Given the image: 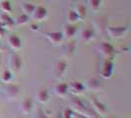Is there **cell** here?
<instances>
[{"label": "cell", "instance_id": "d6986e66", "mask_svg": "<svg viewBox=\"0 0 131 118\" xmlns=\"http://www.w3.org/2000/svg\"><path fill=\"white\" fill-rule=\"evenodd\" d=\"M0 24L4 27L5 29H10L11 27H13L15 25V21L11 17L10 14L7 13H2L0 14Z\"/></svg>", "mask_w": 131, "mask_h": 118}, {"label": "cell", "instance_id": "ab89813d", "mask_svg": "<svg viewBox=\"0 0 131 118\" xmlns=\"http://www.w3.org/2000/svg\"><path fill=\"white\" fill-rule=\"evenodd\" d=\"M0 82H1V81H0Z\"/></svg>", "mask_w": 131, "mask_h": 118}, {"label": "cell", "instance_id": "836d02e7", "mask_svg": "<svg viewBox=\"0 0 131 118\" xmlns=\"http://www.w3.org/2000/svg\"><path fill=\"white\" fill-rule=\"evenodd\" d=\"M105 118H115L114 116H112V115H110V116H106Z\"/></svg>", "mask_w": 131, "mask_h": 118}, {"label": "cell", "instance_id": "f546056e", "mask_svg": "<svg viewBox=\"0 0 131 118\" xmlns=\"http://www.w3.org/2000/svg\"><path fill=\"white\" fill-rule=\"evenodd\" d=\"M88 118H101V116L99 115V114H97L96 112H94L93 110H91V112L88 114V115H86Z\"/></svg>", "mask_w": 131, "mask_h": 118}, {"label": "cell", "instance_id": "d6a6232c", "mask_svg": "<svg viewBox=\"0 0 131 118\" xmlns=\"http://www.w3.org/2000/svg\"><path fill=\"white\" fill-rule=\"evenodd\" d=\"M5 32H6V29L0 24V39H1L3 36H5Z\"/></svg>", "mask_w": 131, "mask_h": 118}, {"label": "cell", "instance_id": "7402d4cb", "mask_svg": "<svg viewBox=\"0 0 131 118\" xmlns=\"http://www.w3.org/2000/svg\"><path fill=\"white\" fill-rule=\"evenodd\" d=\"M36 6L37 5H35L32 2H24L21 5V9H22V11H23L24 14H26L28 16H31L34 11H35Z\"/></svg>", "mask_w": 131, "mask_h": 118}, {"label": "cell", "instance_id": "30bf717a", "mask_svg": "<svg viewBox=\"0 0 131 118\" xmlns=\"http://www.w3.org/2000/svg\"><path fill=\"white\" fill-rule=\"evenodd\" d=\"M89 100H90V103H91L94 112H96L99 115H105L107 113V108L105 104H104L102 101H100L96 97H91Z\"/></svg>", "mask_w": 131, "mask_h": 118}, {"label": "cell", "instance_id": "2e32d148", "mask_svg": "<svg viewBox=\"0 0 131 118\" xmlns=\"http://www.w3.org/2000/svg\"><path fill=\"white\" fill-rule=\"evenodd\" d=\"M96 38V31L93 27H88L84 29L80 33V39L85 42H90Z\"/></svg>", "mask_w": 131, "mask_h": 118}, {"label": "cell", "instance_id": "e0dca14e", "mask_svg": "<svg viewBox=\"0 0 131 118\" xmlns=\"http://www.w3.org/2000/svg\"><path fill=\"white\" fill-rule=\"evenodd\" d=\"M53 92L59 98H65L68 93V83H58L53 87Z\"/></svg>", "mask_w": 131, "mask_h": 118}, {"label": "cell", "instance_id": "5bb4252c", "mask_svg": "<svg viewBox=\"0 0 131 118\" xmlns=\"http://www.w3.org/2000/svg\"><path fill=\"white\" fill-rule=\"evenodd\" d=\"M7 43L8 45L10 46L11 49H13L15 51H18L22 48L23 45V42H22V39L20 38L18 34H10L8 38H7Z\"/></svg>", "mask_w": 131, "mask_h": 118}, {"label": "cell", "instance_id": "3957f363", "mask_svg": "<svg viewBox=\"0 0 131 118\" xmlns=\"http://www.w3.org/2000/svg\"><path fill=\"white\" fill-rule=\"evenodd\" d=\"M105 31L113 39H120L124 38L129 32L128 26H106Z\"/></svg>", "mask_w": 131, "mask_h": 118}, {"label": "cell", "instance_id": "7a4b0ae2", "mask_svg": "<svg viewBox=\"0 0 131 118\" xmlns=\"http://www.w3.org/2000/svg\"><path fill=\"white\" fill-rule=\"evenodd\" d=\"M96 49L105 59H113L116 54L115 47L107 41H101L98 45L96 46Z\"/></svg>", "mask_w": 131, "mask_h": 118}, {"label": "cell", "instance_id": "9c48e42d", "mask_svg": "<svg viewBox=\"0 0 131 118\" xmlns=\"http://www.w3.org/2000/svg\"><path fill=\"white\" fill-rule=\"evenodd\" d=\"M83 84L85 86L86 91H89V92H101L103 90V84L97 78L87 79Z\"/></svg>", "mask_w": 131, "mask_h": 118}, {"label": "cell", "instance_id": "484cf974", "mask_svg": "<svg viewBox=\"0 0 131 118\" xmlns=\"http://www.w3.org/2000/svg\"><path fill=\"white\" fill-rule=\"evenodd\" d=\"M29 18H30V16H28V15H26V14L22 13L21 15H19L16 19L14 20V21H15V25H17V26H24V25L28 24Z\"/></svg>", "mask_w": 131, "mask_h": 118}, {"label": "cell", "instance_id": "4fadbf2b", "mask_svg": "<svg viewBox=\"0 0 131 118\" xmlns=\"http://www.w3.org/2000/svg\"><path fill=\"white\" fill-rule=\"evenodd\" d=\"M31 17L37 22H42V21L47 19L48 10L45 6H41V5L36 6V9L33 12V14L31 15Z\"/></svg>", "mask_w": 131, "mask_h": 118}, {"label": "cell", "instance_id": "cb8c5ba5", "mask_svg": "<svg viewBox=\"0 0 131 118\" xmlns=\"http://www.w3.org/2000/svg\"><path fill=\"white\" fill-rule=\"evenodd\" d=\"M0 10H1L3 13H7V14L11 13L12 10H13L11 1H10V0H4V1L0 2Z\"/></svg>", "mask_w": 131, "mask_h": 118}, {"label": "cell", "instance_id": "7c38bea8", "mask_svg": "<svg viewBox=\"0 0 131 118\" xmlns=\"http://www.w3.org/2000/svg\"><path fill=\"white\" fill-rule=\"evenodd\" d=\"M78 30L79 27L76 24H66V25H64L63 26V31H62L64 39L72 40L76 37V34L78 33Z\"/></svg>", "mask_w": 131, "mask_h": 118}, {"label": "cell", "instance_id": "8fae6325", "mask_svg": "<svg viewBox=\"0 0 131 118\" xmlns=\"http://www.w3.org/2000/svg\"><path fill=\"white\" fill-rule=\"evenodd\" d=\"M86 92L85 86L79 81H71L68 83V92L72 93L73 96H81Z\"/></svg>", "mask_w": 131, "mask_h": 118}, {"label": "cell", "instance_id": "44dd1931", "mask_svg": "<svg viewBox=\"0 0 131 118\" xmlns=\"http://www.w3.org/2000/svg\"><path fill=\"white\" fill-rule=\"evenodd\" d=\"M14 79V74L9 69L2 71V73L0 74V81L3 82L4 84H9V83H12Z\"/></svg>", "mask_w": 131, "mask_h": 118}, {"label": "cell", "instance_id": "f1b7e54d", "mask_svg": "<svg viewBox=\"0 0 131 118\" xmlns=\"http://www.w3.org/2000/svg\"><path fill=\"white\" fill-rule=\"evenodd\" d=\"M73 113H74V111L71 108H66L65 110L62 112L61 116H62V118H72Z\"/></svg>", "mask_w": 131, "mask_h": 118}, {"label": "cell", "instance_id": "603a6c76", "mask_svg": "<svg viewBox=\"0 0 131 118\" xmlns=\"http://www.w3.org/2000/svg\"><path fill=\"white\" fill-rule=\"evenodd\" d=\"M67 21H68V24H77L78 22L81 21V19H80V17L77 15V13L74 11V9H72V10H69L68 11Z\"/></svg>", "mask_w": 131, "mask_h": 118}, {"label": "cell", "instance_id": "e575fe53", "mask_svg": "<svg viewBox=\"0 0 131 118\" xmlns=\"http://www.w3.org/2000/svg\"><path fill=\"white\" fill-rule=\"evenodd\" d=\"M57 118H62V116H61V114H60V115H58V116H57Z\"/></svg>", "mask_w": 131, "mask_h": 118}, {"label": "cell", "instance_id": "6da1fadb", "mask_svg": "<svg viewBox=\"0 0 131 118\" xmlns=\"http://www.w3.org/2000/svg\"><path fill=\"white\" fill-rule=\"evenodd\" d=\"M1 93L8 101H14L21 96V86L13 83L5 84L1 90Z\"/></svg>", "mask_w": 131, "mask_h": 118}, {"label": "cell", "instance_id": "8992f818", "mask_svg": "<svg viewBox=\"0 0 131 118\" xmlns=\"http://www.w3.org/2000/svg\"><path fill=\"white\" fill-rule=\"evenodd\" d=\"M9 70L13 74L19 73L23 68V57L18 53H13L9 56L8 60Z\"/></svg>", "mask_w": 131, "mask_h": 118}, {"label": "cell", "instance_id": "ac0fdd59", "mask_svg": "<svg viewBox=\"0 0 131 118\" xmlns=\"http://www.w3.org/2000/svg\"><path fill=\"white\" fill-rule=\"evenodd\" d=\"M36 98L41 104L46 103L49 100V92H48V90L45 87L39 88L38 90V92H37V95H36Z\"/></svg>", "mask_w": 131, "mask_h": 118}, {"label": "cell", "instance_id": "4316f807", "mask_svg": "<svg viewBox=\"0 0 131 118\" xmlns=\"http://www.w3.org/2000/svg\"><path fill=\"white\" fill-rule=\"evenodd\" d=\"M74 11L77 13V15L80 17V19L81 20L86 17V8L83 6V5L77 4V5L75 6V8H74Z\"/></svg>", "mask_w": 131, "mask_h": 118}, {"label": "cell", "instance_id": "277c9868", "mask_svg": "<svg viewBox=\"0 0 131 118\" xmlns=\"http://www.w3.org/2000/svg\"><path fill=\"white\" fill-rule=\"evenodd\" d=\"M69 103H70V106H71L70 108H71L74 112H77V113H81V114H84V115H88V114L91 112V110H92V108H89V107L84 103V101H83L82 99H80L77 96H74V97H72V98H70Z\"/></svg>", "mask_w": 131, "mask_h": 118}, {"label": "cell", "instance_id": "1f68e13d", "mask_svg": "<svg viewBox=\"0 0 131 118\" xmlns=\"http://www.w3.org/2000/svg\"><path fill=\"white\" fill-rule=\"evenodd\" d=\"M30 30H31V31H34V32H38L39 30V26L37 25V24H32V25L30 26Z\"/></svg>", "mask_w": 131, "mask_h": 118}, {"label": "cell", "instance_id": "4dcf8cb0", "mask_svg": "<svg viewBox=\"0 0 131 118\" xmlns=\"http://www.w3.org/2000/svg\"><path fill=\"white\" fill-rule=\"evenodd\" d=\"M72 118H88L84 114H81V113H77V112H74L72 115Z\"/></svg>", "mask_w": 131, "mask_h": 118}, {"label": "cell", "instance_id": "83f0119b", "mask_svg": "<svg viewBox=\"0 0 131 118\" xmlns=\"http://www.w3.org/2000/svg\"><path fill=\"white\" fill-rule=\"evenodd\" d=\"M33 118H50V117L46 114L45 110H42L41 108H38L35 111V113H34Z\"/></svg>", "mask_w": 131, "mask_h": 118}, {"label": "cell", "instance_id": "8d00e7d4", "mask_svg": "<svg viewBox=\"0 0 131 118\" xmlns=\"http://www.w3.org/2000/svg\"><path fill=\"white\" fill-rule=\"evenodd\" d=\"M0 63H1V56H0Z\"/></svg>", "mask_w": 131, "mask_h": 118}, {"label": "cell", "instance_id": "f35d334b", "mask_svg": "<svg viewBox=\"0 0 131 118\" xmlns=\"http://www.w3.org/2000/svg\"><path fill=\"white\" fill-rule=\"evenodd\" d=\"M2 1H4V0H0V2H2Z\"/></svg>", "mask_w": 131, "mask_h": 118}, {"label": "cell", "instance_id": "ba28073f", "mask_svg": "<svg viewBox=\"0 0 131 118\" xmlns=\"http://www.w3.org/2000/svg\"><path fill=\"white\" fill-rule=\"evenodd\" d=\"M43 34L47 39V40L53 45H60L64 40V37H63L62 32H58V31H55V32H43Z\"/></svg>", "mask_w": 131, "mask_h": 118}, {"label": "cell", "instance_id": "5b68a950", "mask_svg": "<svg viewBox=\"0 0 131 118\" xmlns=\"http://www.w3.org/2000/svg\"><path fill=\"white\" fill-rule=\"evenodd\" d=\"M114 73L113 59H105L100 68V76L104 79H111Z\"/></svg>", "mask_w": 131, "mask_h": 118}, {"label": "cell", "instance_id": "52a82bcc", "mask_svg": "<svg viewBox=\"0 0 131 118\" xmlns=\"http://www.w3.org/2000/svg\"><path fill=\"white\" fill-rule=\"evenodd\" d=\"M67 68H68V61L65 59L58 60L57 62H55L52 69L53 78L55 80H61L64 77Z\"/></svg>", "mask_w": 131, "mask_h": 118}, {"label": "cell", "instance_id": "d590c367", "mask_svg": "<svg viewBox=\"0 0 131 118\" xmlns=\"http://www.w3.org/2000/svg\"><path fill=\"white\" fill-rule=\"evenodd\" d=\"M0 49H1V39H0Z\"/></svg>", "mask_w": 131, "mask_h": 118}, {"label": "cell", "instance_id": "9a60e30c", "mask_svg": "<svg viewBox=\"0 0 131 118\" xmlns=\"http://www.w3.org/2000/svg\"><path fill=\"white\" fill-rule=\"evenodd\" d=\"M33 106H34L33 99L31 98H29V97H27V98H24L22 99V101L20 103L19 109L24 115H27V114H29V113L32 112Z\"/></svg>", "mask_w": 131, "mask_h": 118}, {"label": "cell", "instance_id": "d4e9b609", "mask_svg": "<svg viewBox=\"0 0 131 118\" xmlns=\"http://www.w3.org/2000/svg\"><path fill=\"white\" fill-rule=\"evenodd\" d=\"M104 0H88V4L93 12H98Z\"/></svg>", "mask_w": 131, "mask_h": 118}, {"label": "cell", "instance_id": "74e56055", "mask_svg": "<svg viewBox=\"0 0 131 118\" xmlns=\"http://www.w3.org/2000/svg\"><path fill=\"white\" fill-rule=\"evenodd\" d=\"M0 115H1V108H0Z\"/></svg>", "mask_w": 131, "mask_h": 118}, {"label": "cell", "instance_id": "ffe728a7", "mask_svg": "<svg viewBox=\"0 0 131 118\" xmlns=\"http://www.w3.org/2000/svg\"><path fill=\"white\" fill-rule=\"evenodd\" d=\"M75 49H76V44L74 43V41L69 40L66 44L63 45V52H62V54H63V56L65 58H70L75 52Z\"/></svg>", "mask_w": 131, "mask_h": 118}]
</instances>
